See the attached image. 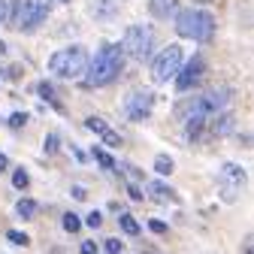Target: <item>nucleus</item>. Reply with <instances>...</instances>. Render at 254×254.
I'll return each mask as SVG.
<instances>
[{
	"instance_id": "nucleus-31",
	"label": "nucleus",
	"mask_w": 254,
	"mask_h": 254,
	"mask_svg": "<svg viewBox=\"0 0 254 254\" xmlns=\"http://www.w3.org/2000/svg\"><path fill=\"white\" fill-rule=\"evenodd\" d=\"M85 224H88L91 230H100V227H103V215H100V212H91V215L85 218Z\"/></svg>"
},
{
	"instance_id": "nucleus-23",
	"label": "nucleus",
	"mask_w": 254,
	"mask_h": 254,
	"mask_svg": "<svg viewBox=\"0 0 254 254\" xmlns=\"http://www.w3.org/2000/svg\"><path fill=\"white\" fill-rule=\"evenodd\" d=\"M6 239H9L12 245H18V248H27V245H30V236L21 233V230H6Z\"/></svg>"
},
{
	"instance_id": "nucleus-4",
	"label": "nucleus",
	"mask_w": 254,
	"mask_h": 254,
	"mask_svg": "<svg viewBox=\"0 0 254 254\" xmlns=\"http://www.w3.org/2000/svg\"><path fill=\"white\" fill-rule=\"evenodd\" d=\"M154 40H157V34H154L151 24H130L124 30V40L118 46H121L124 58H133V61L145 64L154 55Z\"/></svg>"
},
{
	"instance_id": "nucleus-39",
	"label": "nucleus",
	"mask_w": 254,
	"mask_h": 254,
	"mask_svg": "<svg viewBox=\"0 0 254 254\" xmlns=\"http://www.w3.org/2000/svg\"><path fill=\"white\" fill-rule=\"evenodd\" d=\"M200 3H212V0H200Z\"/></svg>"
},
{
	"instance_id": "nucleus-9",
	"label": "nucleus",
	"mask_w": 254,
	"mask_h": 254,
	"mask_svg": "<svg viewBox=\"0 0 254 254\" xmlns=\"http://www.w3.org/2000/svg\"><path fill=\"white\" fill-rule=\"evenodd\" d=\"M176 118L179 121H188V118H194V115H203L209 118V109H206V100H203V94H194V97H185L176 103Z\"/></svg>"
},
{
	"instance_id": "nucleus-36",
	"label": "nucleus",
	"mask_w": 254,
	"mask_h": 254,
	"mask_svg": "<svg viewBox=\"0 0 254 254\" xmlns=\"http://www.w3.org/2000/svg\"><path fill=\"white\" fill-rule=\"evenodd\" d=\"M139 254H161V251H157L154 245H142V248H139Z\"/></svg>"
},
{
	"instance_id": "nucleus-12",
	"label": "nucleus",
	"mask_w": 254,
	"mask_h": 254,
	"mask_svg": "<svg viewBox=\"0 0 254 254\" xmlns=\"http://www.w3.org/2000/svg\"><path fill=\"white\" fill-rule=\"evenodd\" d=\"M233 127H236V112L233 109H224V112H215V118L209 124V133L215 139H221V136H230Z\"/></svg>"
},
{
	"instance_id": "nucleus-1",
	"label": "nucleus",
	"mask_w": 254,
	"mask_h": 254,
	"mask_svg": "<svg viewBox=\"0 0 254 254\" xmlns=\"http://www.w3.org/2000/svg\"><path fill=\"white\" fill-rule=\"evenodd\" d=\"M124 70V52L118 43H103L97 49V55H94L88 61V79L82 82L85 91L91 88H103V85H112Z\"/></svg>"
},
{
	"instance_id": "nucleus-28",
	"label": "nucleus",
	"mask_w": 254,
	"mask_h": 254,
	"mask_svg": "<svg viewBox=\"0 0 254 254\" xmlns=\"http://www.w3.org/2000/svg\"><path fill=\"white\" fill-rule=\"evenodd\" d=\"M148 230H151V233H157V236H167V233H170V227L164 224L161 218H151V221H148Z\"/></svg>"
},
{
	"instance_id": "nucleus-35",
	"label": "nucleus",
	"mask_w": 254,
	"mask_h": 254,
	"mask_svg": "<svg viewBox=\"0 0 254 254\" xmlns=\"http://www.w3.org/2000/svg\"><path fill=\"white\" fill-rule=\"evenodd\" d=\"M73 157H76L79 164H88V151H82L79 145H73Z\"/></svg>"
},
{
	"instance_id": "nucleus-11",
	"label": "nucleus",
	"mask_w": 254,
	"mask_h": 254,
	"mask_svg": "<svg viewBox=\"0 0 254 254\" xmlns=\"http://www.w3.org/2000/svg\"><path fill=\"white\" fill-rule=\"evenodd\" d=\"M203 100H206V109H209V115H215V112H224L227 106H230V100H233V88H212V91H206L203 94Z\"/></svg>"
},
{
	"instance_id": "nucleus-10",
	"label": "nucleus",
	"mask_w": 254,
	"mask_h": 254,
	"mask_svg": "<svg viewBox=\"0 0 254 254\" xmlns=\"http://www.w3.org/2000/svg\"><path fill=\"white\" fill-rule=\"evenodd\" d=\"M142 194H145L148 200H154V203H179V194H176L167 182H161V179L145 182V190H142Z\"/></svg>"
},
{
	"instance_id": "nucleus-24",
	"label": "nucleus",
	"mask_w": 254,
	"mask_h": 254,
	"mask_svg": "<svg viewBox=\"0 0 254 254\" xmlns=\"http://www.w3.org/2000/svg\"><path fill=\"white\" fill-rule=\"evenodd\" d=\"M100 139H103V145H109V148H118V145H121V133H118V130H112V127H109V130H106Z\"/></svg>"
},
{
	"instance_id": "nucleus-18",
	"label": "nucleus",
	"mask_w": 254,
	"mask_h": 254,
	"mask_svg": "<svg viewBox=\"0 0 254 254\" xmlns=\"http://www.w3.org/2000/svg\"><path fill=\"white\" fill-rule=\"evenodd\" d=\"M37 209H40V206H37V200H30V197H21V200L15 203V215H18V218H24V221L34 218V215H37Z\"/></svg>"
},
{
	"instance_id": "nucleus-25",
	"label": "nucleus",
	"mask_w": 254,
	"mask_h": 254,
	"mask_svg": "<svg viewBox=\"0 0 254 254\" xmlns=\"http://www.w3.org/2000/svg\"><path fill=\"white\" fill-rule=\"evenodd\" d=\"M52 6H55V0H34V9H37V15L46 21V15L52 12Z\"/></svg>"
},
{
	"instance_id": "nucleus-5",
	"label": "nucleus",
	"mask_w": 254,
	"mask_h": 254,
	"mask_svg": "<svg viewBox=\"0 0 254 254\" xmlns=\"http://www.w3.org/2000/svg\"><path fill=\"white\" fill-rule=\"evenodd\" d=\"M245 182H248V173L239 164H233V161L221 164V170H218V197L224 203H236Z\"/></svg>"
},
{
	"instance_id": "nucleus-21",
	"label": "nucleus",
	"mask_w": 254,
	"mask_h": 254,
	"mask_svg": "<svg viewBox=\"0 0 254 254\" xmlns=\"http://www.w3.org/2000/svg\"><path fill=\"white\" fill-rule=\"evenodd\" d=\"M61 224H64V230H67V233H79V230H82V218H79L76 212H64Z\"/></svg>"
},
{
	"instance_id": "nucleus-7",
	"label": "nucleus",
	"mask_w": 254,
	"mask_h": 254,
	"mask_svg": "<svg viewBox=\"0 0 254 254\" xmlns=\"http://www.w3.org/2000/svg\"><path fill=\"white\" fill-rule=\"evenodd\" d=\"M206 79V58L194 55L190 61H182V67L176 73V91L179 94H190L194 88H200Z\"/></svg>"
},
{
	"instance_id": "nucleus-15",
	"label": "nucleus",
	"mask_w": 254,
	"mask_h": 254,
	"mask_svg": "<svg viewBox=\"0 0 254 254\" xmlns=\"http://www.w3.org/2000/svg\"><path fill=\"white\" fill-rule=\"evenodd\" d=\"M185 130H188V139H190V142L203 139V130H206V118H203V115H194V118H188V121H185Z\"/></svg>"
},
{
	"instance_id": "nucleus-29",
	"label": "nucleus",
	"mask_w": 254,
	"mask_h": 254,
	"mask_svg": "<svg viewBox=\"0 0 254 254\" xmlns=\"http://www.w3.org/2000/svg\"><path fill=\"white\" fill-rule=\"evenodd\" d=\"M24 124H27V112H12L9 115V127H12V130H21Z\"/></svg>"
},
{
	"instance_id": "nucleus-19",
	"label": "nucleus",
	"mask_w": 254,
	"mask_h": 254,
	"mask_svg": "<svg viewBox=\"0 0 254 254\" xmlns=\"http://www.w3.org/2000/svg\"><path fill=\"white\" fill-rule=\"evenodd\" d=\"M173 170H176V164L170 161V154H157L154 157V173L157 176H173Z\"/></svg>"
},
{
	"instance_id": "nucleus-30",
	"label": "nucleus",
	"mask_w": 254,
	"mask_h": 254,
	"mask_svg": "<svg viewBox=\"0 0 254 254\" xmlns=\"http://www.w3.org/2000/svg\"><path fill=\"white\" fill-rule=\"evenodd\" d=\"M127 197H130V200H136V203H142V200H145V194H142V188H139L136 182H130V185H127Z\"/></svg>"
},
{
	"instance_id": "nucleus-27",
	"label": "nucleus",
	"mask_w": 254,
	"mask_h": 254,
	"mask_svg": "<svg viewBox=\"0 0 254 254\" xmlns=\"http://www.w3.org/2000/svg\"><path fill=\"white\" fill-rule=\"evenodd\" d=\"M43 148H46V154H55V151L61 148V136H58V133H49L46 142H43Z\"/></svg>"
},
{
	"instance_id": "nucleus-17",
	"label": "nucleus",
	"mask_w": 254,
	"mask_h": 254,
	"mask_svg": "<svg viewBox=\"0 0 254 254\" xmlns=\"http://www.w3.org/2000/svg\"><path fill=\"white\" fill-rule=\"evenodd\" d=\"M118 227H121V230H124L127 236H139V233H142L139 221H136V218H133L130 212H121V215H118Z\"/></svg>"
},
{
	"instance_id": "nucleus-40",
	"label": "nucleus",
	"mask_w": 254,
	"mask_h": 254,
	"mask_svg": "<svg viewBox=\"0 0 254 254\" xmlns=\"http://www.w3.org/2000/svg\"><path fill=\"white\" fill-rule=\"evenodd\" d=\"M61 3H67V0H61Z\"/></svg>"
},
{
	"instance_id": "nucleus-8",
	"label": "nucleus",
	"mask_w": 254,
	"mask_h": 254,
	"mask_svg": "<svg viewBox=\"0 0 254 254\" xmlns=\"http://www.w3.org/2000/svg\"><path fill=\"white\" fill-rule=\"evenodd\" d=\"M151 109H154V94L145 91V88L130 91V94L124 97V103H121V115H124L127 121H133V124L145 121V118L151 115Z\"/></svg>"
},
{
	"instance_id": "nucleus-20",
	"label": "nucleus",
	"mask_w": 254,
	"mask_h": 254,
	"mask_svg": "<svg viewBox=\"0 0 254 254\" xmlns=\"http://www.w3.org/2000/svg\"><path fill=\"white\" fill-rule=\"evenodd\" d=\"M85 127H88L91 133H97V136H103V133L109 130V124H106L100 115H88V118H85Z\"/></svg>"
},
{
	"instance_id": "nucleus-16",
	"label": "nucleus",
	"mask_w": 254,
	"mask_h": 254,
	"mask_svg": "<svg viewBox=\"0 0 254 254\" xmlns=\"http://www.w3.org/2000/svg\"><path fill=\"white\" fill-rule=\"evenodd\" d=\"M91 157H94V161H97V164H100V167H103L106 173H115V170H118V164H115V157H112L109 151H103L100 145H94V148H91Z\"/></svg>"
},
{
	"instance_id": "nucleus-38",
	"label": "nucleus",
	"mask_w": 254,
	"mask_h": 254,
	"mask_svg": "<svg viewBox=\"0 0 254 254\" xmlns=\"http://www.w3.org/2000/svg\"><path fill=\"white\" fill-rule=\"evenodd\" d=\"M242 254H254V248H251V242H245V251Z\"/></svg>"
},
{
	"instance_id": "nucleus-37",
	"label": "nucleus",
	"mask_w": 254,
	"mask_h": 254,
	"mask_svg": "<svg viewBox=\"0 0 254 254\" xmlns=\"http://www.w3.org/2000/svg\"><path fill=\"white\" fill-rule=\"evenodd\" d=\"M6 167H9V157H6V154H3V151H0V173H3V170H6Z\"/></svg>"
},
{
	"instance_id": "nucleus-14",
	"label": "nucleus",
	"mask_w": 254,
	"mask_h": 254,
	"mask_svg": "<svg viewBox=\"0 0 254 254\" xmlns=\"http://www.w3.org/2000/svg\"><path fill=\"white\" fill-rule=\"evenodd\" d=\"M91 15L100 21H112L118 15V3L115 0H91Z\"/></svg>"
},
{
	"instance_id": "nucleus-13",
	"label": "nucleus",
	"mask_w": 254,
	"mask_h": 254,
	"mask_svg": "<svg viewBox=\"0 0 254 254\" xmlns=\"http://www.w3.org/2000/svg\"><path fill=\"white\" fill-rule=\"evenodd\" d=\"M148 12H151L157 21L176 18V12H179V0H148Z\"/></svg>"
},
{
	"instance_id": "nucleus-34",
	"label": "nucleus",
	"mask_w": 254,
	"mask_h": 254,
	"mask_svg": "<svg viewBox=\"0 0 254 254\" xmlns=\"http://www.w3.org/2000/svg\"><path fill=\"white\" fill-rule=\"evenodd\" d=\"M70 194H73V200H88V190H85L82 185H73V188H70Z\"/></svg>"
},
{
	"instance_id": "nucleus-3",
	"label": "nucleus",
	"mask_w": 254,
	"mask_h": 254,
	"mask_svg": "<svg viewBox=\"0 0 254 254\" xmlns=\"http://www.w3.org/2000/svg\"><path fill=\"white\" fill-rule=\"evenodd\" d=\"M88 49L85 46H67V49H58L49 58V73H55L58 79H82L88 73Z\"/></svg>"
},
{
	"instance_id": "nucleus-2",
	"label": "nucleus",
	"mask_w": 254,
	"mask_h": 254,
	"mask_svg": "<svg viewBox=\"0 0 254 254\" xmlns=\"http://www.w3.org/2000/svg\"><path fill=\"white\" fill-rule=\"evenodd\" d=\"M176 34L182 40H197L209 43L215 37V15L209 9H179L176 12Z\"/></svg>"
},
{
	"instance_id": "nucleus-33",
	"label": "nucleus",
	"mask_w": 254,
	"mask_h": 254,
	"mask_svg": "<svg viewBox=\"0 0 254 254\" xmlns=\"http://www.w3.org/2000/svg\"><path fill=\"white\" fill-rule=\"evenodd\" d=\"M79 254H97V242H94V239H85V242L79 245Z\"/></svg>"
},
{
	"instance_id": "nucleus-6",
	"label": "nucleus",
	"mask_w": 254,
	"mask_h": 254,
	"mask_svg": "<svg viewBox=\"0 0 254 254\" xmlns=\"http://www.w3.org/2000/svg\"><path fill=\"white\" fill-rule=\"evenodd\" d=\"M182 61H185V52H182V46H167V49H161L154 55V61H151V79L154 82H170V79H176V73H179V67H182Z\"/></svg>"
},
{
	"instance_id": "nucleus-22",
	"label": "nucleus",
	"mask_w": 254,
	"mask_h": 254,
	"mask_svg": "<svg viewBox=\"0 0 254 254\" xmlns=\"http://www.w3.org/2000/svg\"><path fill=\"white\" fill-rule=\"evenodd\" d=\"M12 188H15V190H27V188H30V176H27L24 167H15V170H12Z\"/></svg>"
},
{
	"instance_id": "nucleus-26",
	"label": "nucleus",
	"mask_w": 254,
	"mask_h": 254,
	"mask_svg": "<svg viewBox=\"0 0 254 254\" xmlns=\"http://www.w3.org/2000/svg\"><path fill=\"white\" fill-rule=\"evenodd\" d=\"M103 251H106V254H124V242L112 236V239H106V242H103Z\"/></svg>"
},
{
	"instance_id": "nucleus-32",
	"label": "nucleus",
	"mask_w": 254,
	"mask_h": 254,
	"mask_svg": "<svg viewBox=\"0 0 254 254\" xmlns=\"http://www.w3.org/2000/svg\"><path fill=\"white\" fill-rule=\"evenodd\" d=\"M37 94H40V97H46L49 103L55 100V88H52L49 82H40V85H37Z\"/></svg>"
}]
</instances>
